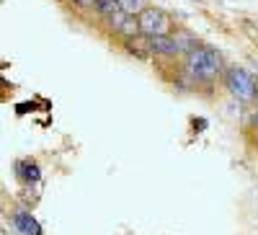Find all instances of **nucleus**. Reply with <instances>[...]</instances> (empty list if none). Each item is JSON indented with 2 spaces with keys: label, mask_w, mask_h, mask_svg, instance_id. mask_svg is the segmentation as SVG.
Here are the masks:
<instances>
[{
  "label": "nucleus",
  "mask_w": 258,
  "mask_h": 235,
  "mask_svg": "<svg viewBox=\"0 0 258 235\" xmlns=\"http://www.w3.org/2000/svg\"><path fill=\"white\" fill-rule=\"evenodd\" d=\"M222 70V57H219L217 49L212 47H194L186 52V72L194 80H201V83H209V80L217 78V72Z\"/></svg>",
  "instance_id": "1"
},
{
  "label": "nucleus",
  "mask_w": 258,
  "mask_h": 235,
  "mask_svg": "<svg viewBox=\"0 0 258 235\" xmlns=\"http://www.w3.org/2000/svg\"><path fill=\"white\" fill-rule=\"evenodd\" d=\"M75 3H78L80 8H88V5H93V0H75Z\"/></svg>",
  "instance_id": "11"
},
{
  "label": "nucleus",
  "mask_w": 258,
  "mask_h": 235,
  "mask_svg": "<svg viewBox=\"0 0 258 235\" xmlns=\"http://www.w3.org/2000/svg\"><path fill=\"white\" fill-rule=\"evenodd\" d=\"M225 85L230 88V93L237 96L240 101H253V98L258 96V83H256V78L248 72L245 67H227L225 70Z\"/></svg>",
  "instance_id": "3"
},
{
  "label": "nucleus",
  "mask_w": 258,
  "mask_h": 235,
  "mask_svg": "<svg viewBox=\"0 0 258 235\" xmlns=\"http://www.w3.org/2000/svg\"><path fill=\"white\" fill-rule=\"evenodd\" d=\"M127 49L134 52L137 57H147V54H150V39L142 36V34H134V36L127 39Z\"/></svg>",
  "instance_id": "8"
},
{
  "label": "nucleus",
  "mask_w": 258,
  "mask_h": 235,
  "mask_svg": "<svg viewBox=\"0 0 258 235\" xmlns=\"http://www.w3.org/2000/svg\"><path fill=\"white\" fill-rule=\"evenodd\" d=\"M16 176L21 178L23 184H36L39 176H42V171H39V166H36L34 160H18L16 163Z\"/></svg>",
  "instance_id": "7"
},
{
  "label": "nucleus",
  "mask_w": 258,
  "mask_h": 235,
  "mask_svg": "<svg viewBox=\"0 0 258 235\" xmlns=\"http://www.w3.org/2000/svg\"><path fill=\"white\" fill-rule=\"evenodd\" d=\"M253 129L258 132V108H256V114H253Z\"/></svg>",
  "instance_id": "12"
},
{
  "label": "nucleus",
  "mask_w": 258,
  "mask_h": 235,
  "mask_svg": "<svg viewBox=\"0 0 258 235\" xmlns=\"http://www.w3.org/2000/svg\"><path fill=\"white\" fill-rule=\"evenodd\" d=\"M106 21H108V26H111L114 31L124 34L127 39H129V36H134V34H140V29H137V18L127 16L124 11H116L111 16H106Z\"/></svg>",
  "instance_id": "4"
},
{
  "label": "nucleus",
  "mask_w": 258,
  "mask_h": 235,
  "mask_svg": "<svg viewBox=\"0 0 258 235\" xmlns=\"http://www.w3.org/2000/svg\"><path fill=\"white\" fill-rule=\"evenodd\" d=\"M116 3H119V11H124L127 16H134L145 8L142 0H116Z\"/></svg>",
  "instance_id": "10"
},
{
  "label": "nucleus",
  "mask_w": 258,
  "mask_h": 235,
  "mask_svg": "<svg viewBox=\"0 0 258 235\" xmlns=\"http://www.w3.org/2000/svg\"><path fill=\"white\" fill-rule=\"evenodd\" d=\"M13 228L21 233V235H42V228H39V222L31 217V212H26V210H16L13 212Z\"/></svg>",
  "instance_id": "5"
},
{
  "label": "nucleus",
  "mask_w": 258,
  "mask_h": 235,
  "mask_svg": "<svg viewBox=\"0 0 258 235\" xmlns=\"http://www.w3.org/2000/svg\"><path fill=\"white\" fill-rule=\"evenodd\" d=\"M93 8L106 18V16H111V13L119 11V3H116V0H93Z\"/></svg>",
  "instance_id": "9"
},
{
  "label": "nucleus",
  "mask_w": 258,
  "mask_h": 235,
  "mask_svg": "<svg viewBox=\"0 0 258 235\" xmlns=\"http://www.w3.org/2000/svg\"><path fill=\"white\" fill-rule=\"evenodd\" d=\"M171 16L163 11V8L155 5H145L140 13H137V29H140L142 36L152 39V36H165L171 31Z\"/></svg>",
  "instance_id": "2"
},
{
  "label": "nucleus",
  "mask_w": 258,
  "mask_h": 235,
  "mask_svg": "<svg viewBox=\"0 0 258 235\" xmlns=\"http://www.w3.org/2000/svg\"><path fill=\"white\" fill-rule=\"evenodd\" d=\"M150 52H155V54H165V57H173V54H178V52H181V47H178L176 36L165 34V36H152V39H150Z\"/></svg>",
  "instance_id": "6"
}]
</instances>
